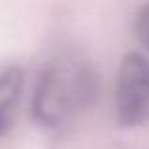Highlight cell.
<instances>
[{
  "label": "cell",
  "instance_id": "6da1fadb",
  "mask_svg": "<svg viewBox=\"0 0 149 149\" xmlns=\"http://www.w3.org/2000/svg\"><path fill=\"white\" fill-rule=\"evenodd\" d=\"M98 96V74L76 53L58 55L44 68L32 95V117L44 128H62Z\"/></svg>",
  "mask_w": 149,
  "mask_h": 149
},
{
  "label": "cell",
  "instance_id": "7a4b0ae2",
  "mask_svg": "<svg viewBox=\"0 0 149 149\" xmlns=\"http://www.w3.org/2000/svg\"><path fill=\"white\" fill-rule=\"evenodd\" d=\"M115 113L123 127L149 121V58L130 53L123 58L115 85Z\"/></svg>",
  "mask_w": 149,
  "mask_h": 149
},
{
  "label": "cell",
  "instance_id": "3957f363",
  "mask_svg": "<svg viewBox=\"0 0 149 149\" xmlns=\"http://www.w3.org/2000/svg\"><path fill=\"white\" fill-rule=\"evenodd\" d=\"M23 85H25V76L19 66H0V136L6 134L15 123Z\"/></svg>",
  "mask_w": 149,
  "mask_h": 149
},
{
  "label": "cell",
  "instance_id": "277c9868",
  "mask_svg": "<svg viewBox=\"0 0 149 149\" xmlns=\"http://www.w3.org/2000/svg\"><path fill=\"white\" fill-rule=\"evenodd\" d=\"M136 34H138L140 42L146 45V49L149 51V4L140 10L138 17H136Z\"/></svg>",
  "mask_w": 149,
  "mask_h": 149
}]
</instances>
